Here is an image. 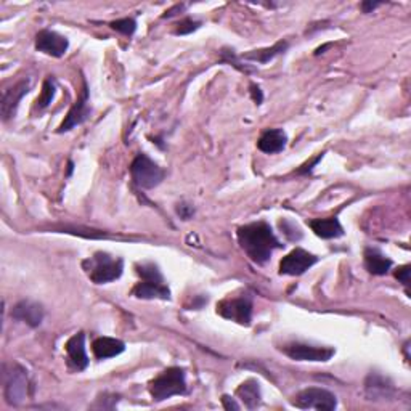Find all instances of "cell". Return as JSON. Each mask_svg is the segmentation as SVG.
Returning <instances> with one entry per match:
<instances>
[{"instance_id": "1", "label": "cell", "mask_w": 411, "mask_h": 411, "mask_svg": "<svg viewBox=\"0 0 411 411\" xmlns=\"http://www.w3.org/2000/svg\"><path fill=\"white\" fill-rule=\"evenodd\" d=\"M238 241L252 262L263 265L270 261L275 249L283 248L267 222H252L238 228Z\"/></svg>"}, {"instance_id": "2", "label": "cell", "mask_w": 411, "mask_h": 411, "mask_svg": "<svg viewBox=\"0 0 411 411\" xmlns=\"http://www.w3.org/2000/svg\"><path fill=\"white\" fill-rule=\"evenodd\" d=\"M87 275L95 285L116 281L124 272V261L121 257H111L106 252H95L94 257L82 262Z\"/></svg>"}, {"instance_id": "3", "label": "cell", "mask_w": 411, "mask_h": 411, "mask_svg": "<svg viewBox=\"0 0 411 411\" xmlns=\"http://www.w3.org/2000/svg\"><path fill=\"white\" fill-rule=\"evenodd\" d=\"M150 394L156 402H163L174 395L187 394V373L183 368L172 366L163 371L150 383Z\"/></svg>"}, {"instance_id": "4", "label": "cell", "mask_w": 411, "mask_h": 411, "mask_svg": "<svg viewBox=\"0 0 411 411\" xmlns=\"http://www.w3.org/2000/svg\"><path fill=\"white\" fill-rule=\"evenodd\" d=\"M130 175L139 188L151 190L164 180V170L150 156L140 153L130 164Z\"/></svg>"}, {"instance_id": "5", "label": "cell", "mask_w": 411, "mask_h": 411, "mask_svg": "<svg viewBox=\"0 0 411 411\" xmlns=\"http://www.w3.org/2000/svg\"><path fill=\"white\" fill-rule=\"evenodd\" d=\"M5 399L8 405L18 407L29 394V379L28 371L21 365H10L8 370H5Z\"/></svg>"}, {"instance_id": "6", "label": "cell", "mask_w": 411, "mask_h": 411, "mask_svg": "<svg viewBox=\"0 0 411 411\" xmlns=\"http://www.w3.org/2000/svg\"><path fill=\"white\" fill-rule=\"evenodd\" d=\"M217 313L227 320L237 321L239 325L249 326L252 320V299L244 294L239 297H228L217 304Z\"/></svg>"}, {"instance_id": "7", "label": "cell", "mask_w": 411, "mask_h": 411, "mask_svg": "<svg viewBox=\"0 0 411 411\" xmlns=\"http://www.w3.org/2000/svg\"><path fill=\"white\" fill-rule=\"evenodd\" d=\"M294 405L302 410H321L332 411L337 407L336 395L326 389L308 388L296 395Z\"/></svg>"}, {"instance_id": "8", "label": "cell", "mask_w": 411, "mask_h": 411, "mask_svg": "<svg viewBox=\"0 0 411 411\" xmlns=\"http://www.w3.org/2000/svg\"><path fill=\"white\" fill-rule=\"evenodd\" d=\"M281 352L297 361H328L336 354L332 347L312 345L305 342H290L281 347Z\"/></svg>"}, {"instance_id": "9", "label": "cell", "mask_w": 411, "mask_h": 411, "mask_svg": "<svg viewBox=\"0 0 411 411\" xmlns=\"http://www.w3.org/2000/svg\"><path fill=\"white\" fill-rule=\"evenodd\" d=\"M318 262V257L313 256L305 249L296 248L291 251L286 257L281 259L280 262V275H290V277H299L305 273L308 268H312Z\"/></svg>"}, {"instance_id": "10", "label": "cell", "mask_w": 411, "mask_h": 411, "mask_svg": "<svg viewBox=\"0 0 411 411\" xmlns=\"http://www.w3.org/2000/svg\"><path fill=\"white\" fill-rule=\"evenodd\" d=\"M90 112H92V108H90V100H89V87H87V82L84 81L79 99L76 100V103L72 105L70 112H68V116L65 117V121H63L61 126L58 127V132L63 134V132L74 129L76 126L84 124V122L90 117Z\"/></svg>"}, {"instance_id": "11", "label": "cell", "mask_w": 411, "mask_h": 411, "mask_svg": "<svg viewBox=\"0 0 411 411\" xmlns=\"http://www.w3.org/2000/svg\"><path fill=\"white\" fill-rule=\"evenodd\" d=\"M70 41L52 29H42L36 36V48L46 55L61 58L68 52Z\"/></svg>"}, {"instance_id": "12", "label": "cell", "mask_w": 411, "mask_h": 411, "mask_svg": "<svg viewBox=\"0 0 411 411\" xmlns=\"http://www.w3.org/2000/svg\"><path fill=\"white\" fill-rule=\"evenodd\" d=\"M43 315H46L43 307L39 304V302H34V301L18 302L12 310V317L14 320L26 323V325H29L31 328H37L41 325L43 320Z\"/></svg>"}, {"instance_id": "13", "label": "cell", "mask_w": 411, "mask_h": 411, "mask_svg": "<svg viewBox=\"0 0 411 411\" xmlns=\"http://www.w3.org/2000/svg\"><path fill=\"white\" fill-rule=\"evenodd\" d=\"M31 89V81L23 79L18 84H14L12 89H8L2 97V116L3 121H8L17 112V108L24 95Z\"/></svg>"}, {"instance_id": "14", "label": "cell", "mask_w": 411, "mask_h": 411, "mask_svg": "<svg viewBox=\"0 0 411 411\" xmlns=\"http://www.w3.org/2000/svg\"><path fill=\"white\" fill-rule=\"evenodd\" d=\"M66 354L68 359L72 363V366L77 371H82L89 365V357L86 350V334L84 332H77L66 342Z\"/></svg>"}, {"instance_id": "15", "label": "cell", "mask_w": 411, "mask_h": 411, "mask_svg": "<svg viewBox=\"0 0 411 411\" xmlns=\"http://www.w3.org/2000/svg\"><path fill=\"white\" fill-rule=\"evenodd\" d=\"M132 294L139 299H161L169 301L170 291L166 281H153V280H141L139 285L134 288Z\"/></svg>"}, {"instance_id": "16", "label": "cell", "mask_w": 411, "mask_h": 411, "mask_svg": "<svg viewBox=\"0 0 411 411\" xmlns=\"http://www.w3.org/2000/svg\"><path fill=\"white\" fill-rule=\"evenodd\" d=\"M366 395H368L370 400H378V399H390L394 394V385L388 378H384L383 374L371 373L368 378H366L365 383Z\"/></svg>"}, {"instance_id": "17", "label": "cell", "mask_w": 411, "mask_h": 411, "mask_svg": "<svg viewBox=\"0 0 411 411\" xmlns=\"http://www.w3.org/2000/svg\"><path fill=\"white\" fill-rule=\"evenodd\" d=\"M288 141V135L281 129H270L263 132L257 141V148L267 154H275L285 150Z\"/></svg>"}, {"instance_id": "18", "label": "cell", "mask_w": 411, "mask_h": 411, "mask_svg": "<svg viewBox=\"0 0 411 411\" xmlns=\"http://www.w3.org/2000/svg\"><path fill=\"white\" fill-rule=\"evenodd\" d=\"M313 233L323 239H334L341 238L344 234V228L339 220L336 217H326V219H313L308 222Z\"/></svg>"}, {"instance_id": "19", "label": "cell", "mask_w": 411, "mask_h": 411, "mask_svg": "<svg viewBox=\"0 0 411 411\" xmlns=\"http://www.w3.org/2000/svg\"><path fill=\"white\" fill-rule=\"evenodd\" d=\"M92 350H94V355L99 360H108L122 354L126 350V344L119 339H114V337L103 336L94 341Z\"/></svg>"}, {"instance_id": "20", "label": "cell", "mask_w": 411, "mask_h": 411, "mask_svg": "<svg viewBox=\"0 0 411 411\" xmlns=\"http://www.w3.org/2000/svg\"><path fill=\"white\" fill-rule=\"evenodd\" d=\"M365 265L366 270L373 275H385L392 267V261L389 257H385L383 252L378 251L374 248H366L365 249Z\"/></svg>"}, {"instance_id": "21", "label": "cell", "mask_w": 411, "mask_h": 411, "mask_svg": "<svg viewBox=\"0 0 411 411\" xmlns=\"http://www.w3.org/2000/svg\"><path fill=\"white\" fill-rule=\"evenodd\" d=\"M237 395L243 400V403L246 405L249 410H256L261 405V388L259 383L254 379H248L237 389Z\"/></svg>"}, {"instance_id": "22", "label": "cell", "mask_w": 411, "mask_h": 411, "mask_svg": "<svg viewBox=\"0 0 411 411\" xmlns=\"http://www.w3.org/2000/svg\"><path fill=\"white\" fill-rule=\"evenodd\" d=\"M288 46H290V43H288L286 41H280V42H277L273 47L259 48V50H251V52L244 53V55L241 58H244V60L262 63V65H265V63L273 60V58H275V57L281 55V53H285Z\"/></svg>"}, {"instance_id": "23", "label": "cell", "mask_w": 411, "mask_h": 411, "mask_svg": "<svg viewBox=\"0 0 411 411\" xmlns=\"http://www.w3.org/2000/svg\"><path fill=\"white\" fill-rule=\"evenodd\" d=\"M55 90H57V82L53 79L52 76H48L46 82H43V87H42V94L39 97L37 101H36V108L39 111L46 110V108L50 105L53 97H55Z\"/></svg>"}, {"instance_id": "24", "label": "cell", "mask_w": 411, "mask_h": 411, "mask_svg": "<svg viewBox=\"0 0 411 411\" xmlns=\"http://www.w3.org/2000/svg\"><path fill=\"white\" fill-rule=\"evenodd\" d=\"M137 273L141 277V280H153V281H166L159 267L153 262H141L135 265Z\"/></svg>"}, {"instance_id": "25", "label": "cell", "mask_w": 411, "mask_h": 411, "mask_svg": "<svg viewBox=\"0 0 411 411\" xmlns=\"http://www.w3.org/2000/svg\"><path fill=\"white\" fill-rule=\"evenodd\" d=\"M110 26L111 29H114V31L124 34V36H132L137 29V21L134 18H122L112 21Z\"/></svg>"}, {"instance_id": "26", "label": "cell", "mask_w": 411, "mask_h": 411, "mask_svg": "<svg viewBox=\"0 0 411 411\" xmlns=\"http://www.w3.org/2000/svg\"><path fill=\"white\" fill-rule=\"evenodd\" d=\"M201 26V21H198V19H193V18H185L182 21L175 24V34L177 36H185V34H192L199 29Z\"/></svg>"}, {"instance_id": "27", "label": "cell", "mask_w": 411, "mask_h": 411, "mask_svg": "<svg viewBox=\"0 0 411 411\" xmlns=\"http://www.w3.org/2000/svg\"><path fill=\"white\" fill-rule=\"evenodd\" d=\"M280 228L283 230V233H285V237L290 239V241H299V239L302 238L301 228L297 227L294 222H290V220H281Z\"/></svg>"}, {"instance_id": "28", "label": "cell", "mask_w": 411, "mask_h": 411, "mask_svg": "<svg viewBox=\"0 0 411 411\" xmlns=\"http://www.w3.org/2000/svg\"><path fill=\"white\" fill-rule=\"evenodd\" d=\"M410 275H411V267L410 265H405V267H400L397 272H395V278L402 283L405 288L410 286Z\"/></svg>"}, {"instance_id": "29", "label": "cell", "mask_w": 411, "mask_h": 411, "mask_svg": "<svg viewBox=\"0 0 411 411\" xmlns=\"http://www.w3.org/2000/svg\"><path fill=\"white\" fill-rule=\"evenodd\" d=\"M177 214H179L180 217H182L183 220H188V219L192 217V215L194 214V209H193L190 204L180 203V204L177 206Z\"/></svg>"}, {"instance_id": "30", "label": "cell", "mask_w": 411, "mask_h": 411, "mask_svg": "<svg viewBox=\"0 0 411 411\" xmlns=\"http://www.w3.org/2000/svg\"><path fill=\"white\" fill-rule=\"evenodd\" d=\"M249 89H251V95H252V100L257 103V105H261L262 103V100H263V95H262V90H261V87L259 86H256V84H251V87H249Z\"/></svg>"}, {"instance_id": "31", "label": "cell", "mask_w": 411, "mask_h": 411, "mask_svg": "<svg viewBox=\"0 0 411 411\" xmlns=\"http://www.w3.org/2000/svg\"><path fill=\"white\" fill-rule=\"evenodd\" d=\"M323 154H325V153H320V154L317 156L315 159H312V163H308V164H304V166H302V169L297 170V174H307V172H310V170L313 169V166H317V164H318V161H321Z\"/></svg>"}, {"instance_id": "32", "label": "cell", "mask_w": 411, "mask_h": 411, "mask_svg": "<svg viewBox=\"0 0 411 411\" xmlns=\"http://www.w3.org/2000/svg\"><path fill=\"white\" fill-rule=\"evenodd\" d=\"M222 403H223V408L225 410H239V405L234 402L232 397H228V395H223L222 397Z\"/></svg>"}, {"instance_id": "33", "label": "cell", "mask_w": 411, "mask_h": 411, "mask_svg": "<svg viewBox=\"0 0 411 411\" xmlns=\"http://www.w3.org/2000/svg\"><path fill=\"white\" fill-rule=\"evenodd\" d=\"M381 5L383 3H379V2H363L360 7H361V10H363V13H371L374 8L381 7Z\"/></svg>"}, {"instance_id": "34", "label": "cell", "mask_w": 411, "mask_h": 411, "mask_svg": "<svg viewBox=\"0 0 411 411\" xmlns=\"http://www.w3.org/2000/svg\"><path fill=\"white\" fill-rule=\"evenodd\" d=\"M185 10V5H175L174 8H170V10H168V12H166V14H164V18H170V17H174V14H177V12H183Z\"/></svg>"}]
</instances>
